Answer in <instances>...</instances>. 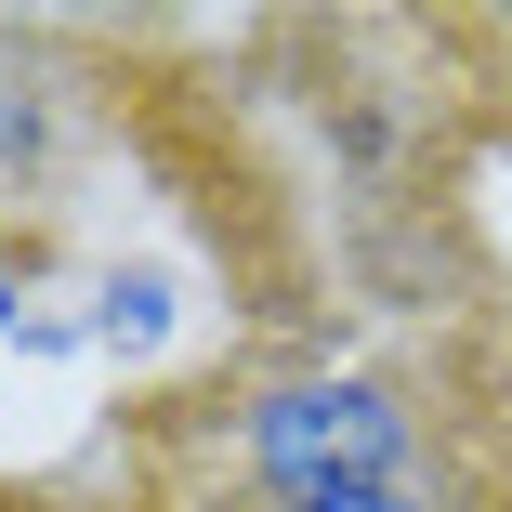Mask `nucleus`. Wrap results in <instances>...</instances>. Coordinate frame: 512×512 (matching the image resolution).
Here are the masks:
<instances>
[{"instance_id":"nucleus-5","label":"nucleus","mask_w":512,"mask_h":512,"mask_svg":"<svg viewBox=\"0 0 512 512\" xmlns=\"http://www.w3.org/2000/svg\"><path fill=\"white\" fill-rule=\"evenodd\" d=\"M27 289H40V263H27L14 237H0V342H27V316H40V302H27Z\"/></svg>"},{"instance_id":"nucleus-3","label":"nucleus","mask_w":512,"mask_h":512,"mask_svg":"<svg viewBox=\"0 0 512 512\" xmlns=\"http://www.w3.org/2000/svg\"><path fill=\"white\" fill-rule=\"evenodd\" d=\"M473 434L512 460V316L486 329V355H473Z\"/></svg>"},{"instance_id":"nucleus-1","label":"nucleus","mask_w":512,"mask_h":512,"mask_svg":"<svg viewBox=\"0 0 512 512\" xmlns=\"http://www.w3.org/2000/svg\"><path fill=\"white\" fill-rule=\"evenodd\" d=\"M158 460H171V499L184 512H316V499H368V486H434V473H473L460 460V407H434L407 368H250V381H211L158 421Z\"/></svg>"},{"instance_id":"nucleus-2","label":"nucleus","mask_w":512,"mask_h":512,"mask_svg":"<svg viewBox=\"0 0 512 512\" xmlns=\"http://www.w3.org/2000/svg\"><path fill=\"white\" fill-rule=\"evenodd\" d=\"M171 329H184V276L171 263H106L92 276V316H79V342L92 355H119V368H145V355H171Z\"/></svg>"},{"instance_id":"nucleus-4","label":"nucleus","mask_w":512,"mask_h":512,"mask_svg":"<svg viewBox=\"0 0 512 512\" xmlns=\"http://www.w3.org/2000/svg\"><path fill=\"white\" fill-rule=\"evenodd\" d=\"M316 512H486V486L434 473V486H368V499H316Z\"/></svg>"},{"instance_id":"nucleus-6","label":"nucleus","mask_w":512,"mask_h":512,"mask_svg":"<svg viewBox=\"0 0 512 512\" xmlns=\"http://www.w3.org/2000/svg\"><path fill=\"white\" fill-rule=\"evenodd\" d=\"M0 512H27V499H0Z\"/></svg>"}]
</instances>
